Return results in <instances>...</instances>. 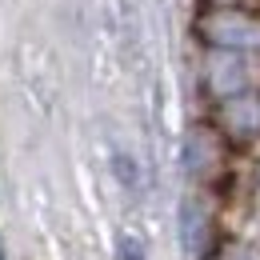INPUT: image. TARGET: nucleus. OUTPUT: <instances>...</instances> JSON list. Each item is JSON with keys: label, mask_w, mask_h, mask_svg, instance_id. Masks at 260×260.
Here are the masks:
<instances>
[{"label": "nucleus", "mask_w": 260, "mask_h": 260, "mask_svg": "<svg viewBox=\"0 0 260 260\" xmlns=\"http://www.w3.org/2000/svg\"><path fill=\"white\" fill-rule=\"evenodd\" d=\"M180 240H184V248L192 256H204V248H208V220H204L200 204H184L180 208Z\"/></svg>", "instance_id": "nucleus-1"}, {"label": "nucleus", "mask_w": 260, "mask_h": 260, "mask_svg": "<svg viewBox=\"0 0 260 260\" xmlns=\"http://www.w3.org/2000/svg\"><path fill=\"white\" fill-rule=\"evenodd\" d=\"M120 256H124V260H140V244H136L132 236H124V240H120Z\"/></svg>", "instance_id": "nucleus-2"}, {"label": "nucleus", "mask_w": 260, "mask_h": 260, "mask_svg": "<svg viewBox=\"0 0 260 260\" xmlns=\"http://www.w3.org/2000/svg\"><path fill=\"white\" fill-rule=\"evenodd\" d=\"M0 260H4V248H0Z\"/></svg>", "instance_id": "nucleus-3"}]
</instances>
